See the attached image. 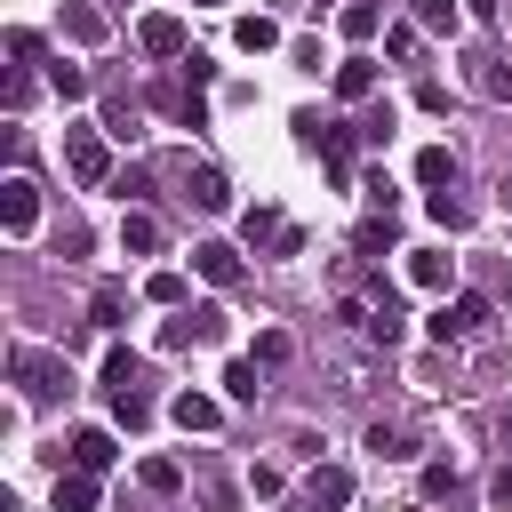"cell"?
I'll return each instance as SVG.
<instances>
[{"instance_id":"cell-1","label":"cell","mask_w":512,"mask_h":512,"mask_svg":"<svg viewBox=\"0 0 512 512\" xmlns=\"http://www.w3.org/2000/svg\"><path fill=\"white\" fill-rule=\"evenodd\" d=\"M488 312H496V304H488L480 288H464V296H448V304H440L424 328H432V344H464L472 328H488Z\"/></svg>"},{"instance_id":"cell-2","label":"cell","mask_w":512,"mask_h":512,"mask_svg":"<svg viewBox=\"0 0 512 512\" xmlns=\"http://www.w3.org/2000/svg\"><path fill=\"white\" fill-rule=\"evenodd\" d=\"M8 376L24 384V400H56V392H72V368H64L56 352H32V344L8 360Z\"/></svg>"},{"instance_id":"cell-3","label":"cell","mask_w":512,"mask_h":512,"mask_svg":"<svg viewBox=\"0 0 512 512\" xmlns=\"http://www.w3.org/2000/svg\"><path fill=\"white\" fill-rule=\"evenodd\" d=\"M64 168H72L80 184H104V176H112V152H104V136H96V128H64Z\"/></svg>"},{"instance_id":"cell-4","label":"cell","mask_w":512,"mask_h":512,"mask_svg":"<svg viewBox=\"0 0 512 512\" xmlns=\"http://www.w3.org/2000/svg\"><path fill=\"white\" fill-rule=\"evenodd\" d=\"M136 48H144V56H168V64H176V56H192V40H184V16L152 8V16L136 24Z\"/></svg>"},{"instance_id":"cell-5","label":"cell","mask_w":512,"mask_h":512,"mask_svg":"<svg viewBox=\"0 0 512 512\" xmlns=\"http://www.w3.org/2000/svg\"><path fill=\"white\" fill-rule=\"evenodd\" d=\"M344 504H352V472H344V464H312L296 512H344Z\"/></svg>"},{"instance_id":"cell-6","label":"cell","mask_w":512,"mask_h":512,"mask_svg":"<svg viewBox=\"0 0 512 512\" xmlns=\"http://www.w3.org/2000/svg\"><path fill=\"white\" fill-rule=\"evenodd\" d=\"M0 224H8L16 240L40 224V192H32V176H8V184H0Z\"/></svg>"},{"instance_id":"cell-7","label":"cell","mask_w":512,"mask_h":512,"mask_svg":"<svg viewBox=\"0 0 512 512\" xmlns=\"http://www.w3.org/2000/svg\"><path fill=\"white\" fill-rule=\"evenodd\" d=\"M192 272H200V280H216V288H232L248 264H240V248H224V240H200V248H192Z\"/></svg>"},{"instance_id":"cell-8","label":"cell","mask_w":512,"mask_h":512,"mask_svg":"<svg viewBox=\"0 0 512 512\" xmlns=\"http://www.w3.org/2000/svg\"><path fill=\"white\" fill-rule=\"evenodd\" d=\"M408 280H416V288H432V296H448L456 256H448V248H408Z\"/></svg>"},{"instance_id":"cell-9","label":"cell","mask_w":512,"mask_h":512,"mask_svg":"<svg viewBox=\"0 0 512 512\" xmlns=\"http://www.w3.org/2000/svg\"><path fill=\"white\" fill-rule=\"evenodd\" d=\"M464 72H472V88H480L488 104H512V72H504V56H496V48H472V64H464Z\"/></svg>"},{"instance_id":"cell-10","label":"cell","mask_w":512,"mask_h":512,"mask_svg":"<svg viewBox=\"0 0 512 512\" xmlns=\"http://www.w3.org/2000/svg\"><path fill=\"white\" fill-rule=\"evenodd\" d=\"M96 496H104V488H96V472H80V464H72V472H56V496H48V504H56V512H96Z\"/></svg>"},{"instance_id":"cell-11","label":"cell","mask_w":512,"mask_h":512,"mask_svg":"<svg viewBox=\"0 0 512 512\" xmlns=\"http://www.w3.org/2000/svg\"><path fill=\"white\" fill-rule=\"evenodd\" d=\"M112 456H120V448H112V432H104V424L72 432V464H80V472H112Z\"/></svg>"},{"instance_id":"cell-12","label":"cell","mask_w":512,"mask_h":512,"mask_svg":"<svg viewBox=\"0 0 512 512\" xmlns=\"http://www.w3.org/2000/svg\"><path fill=\"white\" fill-rule=\"evenodd\" d=\"M416 184H424V192H448V184H456V152H448V144H424V152H416Z\"/></svg>"},{"instance_id":"cell-13","label":"cell","mask_w":512,"mask_h":512,"mask_svg":"<svg viewBox=\"0 0 512 512\" xmlns=\"http://www.w3.org/2000/svg\"><path fill=\"white\" fill-rule=\"evenodd\" d=\"M168 416H176L184 432H216V424H224V408H216L208 392H176V408H168Z\"/></svg>"},{"instance_id":"cell-14","label":"cell","mask_w":512,"mask_h":512,"mask_svg":"<svg viewBox=\"0 0 512 512\" xmlns=\"http://www.w3.org/2000/svg\"><path fill=\"white\" fill-rule=\"evenodd\" d=\"M376 24H384L376 0H344V8H336V32H344V40H376Z\"/></svg>"},{"instance_id":"cell-15","label":"cell","mask_w":512,"mask_h":512,"mask_svg":"<svg viewBox=\"0 0 512 512\" xmlns=\"http://www.w3.org/2000/svg\"><path fill=\"white\" fill-rule=\"evenodd\" d=\"M336 96H344V104L376 96V64H368V56H344V64H336Z\"/></svg>"},{"instance_id":"cell-16","label":"cell","mask_w":512,"mask_h":512,"mask_svg":"<svg viewBox=\"0 0 512 512\" xmlns=\"http://www.w3.org/2000/svg\"><path fill=\"white\" fill-rule=\"evenodd\" d=\"M64 40H80V48H96V40H104V16H96L88 0H64Z\"/></svg>"},{"instance_id":"cell-17","label":"cell","mask_w":512,"mask_h":512,"mask_svg":"<svg viewBox=\"0 0 512 512\" xmlns=\"http://www.w3.org/2000/svg\"><path fill=\"white\" fill-rule=\"evenodd\" d=\"M104 136H112V144H136V136H144V112H136L128 96H112V104H104Z\"/></svg>"},{"instance_id":"cell-18","label":"cell","mask_w":512,"mask_h":512,"mask_svg":"<svg viewBox=\"0 0 512 512\" xmlns=\"http://www.w3.org/2000/svg\"><path fill=\"white\" fill-rule=\"evenodd\" d=\"M192 208H232V184H224V168H192Z\"/></svg>"},{"instance_id":"cell-19","label":"cell","mask_w":512,"mask_h":512,"mask_svg":"<svg viewBox=\"0 0 512 512\" xmlns=\"http://www.w3.org/2000/svg\"><path fill=\"white\" fill-rule=\"evenodd\" d=\"M120 248H128V256H152V248H160V224H152L144 208H128V216H120Z\"/></svg>"},{"instance_id":"cell-20","label":"cell","mask_w":512,"mask_h":512,"mask_svg":"<svg viewBox=\"0 0 512 512\" xmlns=\"http://www.w3.org/2000/svg\"><path fill=\"white\" fill-rule=\"evenodd\" d=\"M408 16H416L424 32H456V24H464V0H408Z\"/></svg>"},{"instance_id":"cell-21","label":"cell","mask_w":512,"mask_h":512,"mask_svg":"<svg viewBox=\"0 0 512 512\" xmlns=\"http://www.w3.org/2000/svg\"><path fill=\"white\" fill-rule=\"evenodd\" d=\"M232 40H240L248 56H264V48H280V24H272V16H240V24H232Z\"/></svg>"},{"instance_id":"cell-22","label":"cell","mask_w":512,"mask_h":512,"mask_svg":"<svg viewBox=\"0 0 512 512\" xmlns=\"http://www.w3.org/2000/svg\"><path fill=\"white\" fill-rule=\"evenodd\" d=\"M280 232H288L280 208H248V216H240V240H248V248H264V240H280Z\"/></svg>"},{"instance_id":"cell-23","label":"cell","mask_w":512,"mask_h":512,"mask_svg":"<svg viewBox=\"0 0 512 512\" xmlns=\"http://www.w3.org/2000/svg\"><path fill=\"white\" fill-rule=\"evenodd\" d=\"M112 416H120L128 432H144V424H152V400H144V384H128V392H112Z\"/></svg>"},{"instance_id":"cell-24","label":"cell","mask_w":512,"mask_h":512,"mask_svg":"<svg viewBox=\"0 0 512 512\" xmlns=\"http://www.w3.org/2000/svg\"><path fill=\"white\" fill-rule=\"evenodd\" d=\"M368 448H376L384 464H400V456H416V440H408L400 424H368Z\"/></svg>"},{"instance_id":"cell-25","label":"cell","mask_w":512,"mask_h":512,"mask_svg":"<svg viewBox=\"0 0 512 512\" xmlns=\"http://www.w3.org/2000/svg\"><path fill=\"white\" fill-rule=\"evenodd\" d=\"M48 88H56V96H64V104H80V96H88V72H80V64H64V56H56V64H48Z\"/></svg>"},{"instance_id":"cell-26","label":"cell","mask_w":512,"mask_h":512,"mask_svg":"<svg viewBox=\"0 0 512 512\" xmlns=\"http://www.w3.org/2000/svg\"><path fill=\"white\" fill-rule=\"evenodd\" d=\"M128 384H136V352L112 344V352H104V392H128Z\"/></svg>"},{"instance_id":"cell-27","label":"cell","mask_w":512,"mask_h":512,"mask_svg":"<svg viewBox=\"0 0 512 512\" xmlns=\"http://www.w3.org/2000/svg\"><path fill=\"white\" fill-rule=\"evenodd\" d=\"M424 208H432V224H448V232H464V224H472V208H464V200H448V192H424Z\"/></svg>"},{"instance_id":"cell-28","label":"cell","mask_w":512,"mask_h":512,"mask_svg":"<svg viewBox=\"0 0 512 512\" xmlns=\"http://www.w3.org/2000/svg\"><path fill=\"white\" fill-rule=\"evenodd\" d=\"M224 392H232V400L248 408V400L264 392V384H256V360H232V368H224Z\"/></svg>"},{"instance_id":"cell-29","label":"cell","mask_w":512,"mask_h":512,"mask_svg":"<svg viewBox=\"0 0 512 512\" xmlns=\"http://www.w3.org/2000/svg\"><path fill=\"white\" fill-rule=\"evenodd\" d=\"M192 328H200V344H224L232 320H224V304H192Z\"/></svg>"},{"instance_id":"cell-30","label":"cell","mask_w":512,"mask_h":512,"mask_svg":"<svg viewBox=\"0 0 512 512\" xmlns=\"http://www.w3.org/2000/svg\"><path fill=\"white\" fill-rule=\"evenodd\" d=\"M416 32H424V24H384V56L408 64V56H416Z\"/></svg>"},{"instance_id":"cell-31","label":"cell","mask_w":512,"mask_h":512,"mask_svg":"<svg viewBox=\"0 0 512 512\" xmlns=\"http://www.w3.org/2000/svg\"><path fill=\"white\" fill-rule=\"evenodd\" d=\"M144 296H152V304H184V272H152Z\"/></svg>"},{"instance_id":"cell-32","label":"cell","mask_w":512,"mask_h":512,"mask_svg":"<svg viewBox=\"0 0 512 512\" xmlns=\"http://www.w3.org/2000/svg\"><path fill=\"white\" fill-rule=\"evenodd\" d=\"M88 312H96V328H120V312H128V296H120V288H96V304H88Z\"/></svg>"},{"instance_id":"cell-33","label":"cell","mask_w":512,"mask_h":512,"mask_svg":"<svg viewBox=\"0 0 512 512\" xmlns=\"http://www.w3.org/2000/svg\"><path fill=\"white\" fill-rule=\"evenodd\" d=\"M184 344H200V328H192V312H176V320L160 328V352H184Z\"/></svg>"},{"instance_id":"cell-34","label":"cell","mask_w":512,"mask_h":512,"mask_svg":"<svg viewBox=\"0 0 512 512\" xmlns=\"http://www.w3.org/2000/svg\"><path fill=\"white\" fill-rule=\"evenodd\" d=\"M176 480H184V472H176L168 456H152V464H144V488H152V496H176Z\"/></svg>"},{"instance_id":"cell-35","label":"cell","mask_w":512,"mask_h":512,"mask_svg":"<svg viewBox=\"0 0 512 512\" xmlns=\"http://www.w3.org/2000/svg\"><path fill=\"white\" fill-rule=\"evenodd\" d=\"M288 352H296V344H288V336H280V328H264V336H256V360H264V368H280V360H288Z\"/></svg>"},{"instance_id":"cell-36","label":"cell","mask_w":512,"mask_h":512,"mask_svg":"<svg viewBox=\"0 0 512 512\" xmlns=\"http://www.w3.org/2000/svg\"><path fill=\"white\" fill-rule=\"evenodd\" d=\"M424 496L448 504V496H456V472H448V464H424Z\"/></svg>"},{"instance_id":"cell-37","label":"cell","mask_w":512,"mask_h":512,"mask_svg":"<svg viewBox=\"0 0 512 512\" xmlns=\"http://www.w3.org/2000/svg\"><path fill=\"white\" fill-rule=\"evenodd\" d=\"M488 496H496V512H512V464H496V472H488Z\"/></svg>"},{"instance_id":"cell-38","label":"cell","mask_w":512,"mask_h":512,"mask_svg":"<svg viewBox=\"0 0 512 512\" xmlns=\"http://www.w3.org/2000/svg\"><path fill=\"white\" fill-rule=\"evenodd\" d=\"M496 8H504V0H464V16H480V24H488Z\"/></svg>"},{"instance_id":"cell-39","label":"cell","mask_w":512,"mask_h":512,"mask_svg":"<svg viewBox=\"0 0 512 512\" xmlns=\"http://www.w3.org/2000/svg\"><path fill=\"white\" fill-rule=\"evenodd\" d=\"M504 208H512V176H504Z\"/></svg>"},{"instance_id":"cell-40","label":"cell","mask_w":512,"mask_h":512,"mask_svg":"<svg viewBox=\"0 0 512 512\" xmlns=\"http://www.w3.org/2000/svg\"><path fill=\"white\" fill-rule=\"evenodd\" d=\"M504 304H512V280H504Z\"/></svg>"},{"instance_id":"cell-41","label":"cell","mask_w":512,"mask_h":512,"mask_svg":"<svg viewBox=\"0 0 512 512\" xmlns=\"http://www.w3.org/2000/svg\"><path fill=\"white\" fill-rule=\"evenodd\" d=\"M192 8H216V0H192Z\"/></svg>"}]
</instances>
